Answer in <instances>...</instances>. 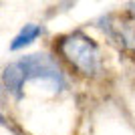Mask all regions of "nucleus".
I'll return each mask as SVG.
<instances>
[{"label": "nucleus", "mask_w": 135, "mask_h": 135, "mask_svg": "<svg viewBox=\"0 0 135 135\" xmlns=\"http://www.w3.org/2000/svg\"><path fill=\"white\" fill-rule=\"evenodd\" d=\"M56 52L85 77H93L99 71V46L81 30L61 36L56 40Z\"/></svg>", "instance_id": "nucleus-1"}, {"label": "nucleus", "mask_w": 135, "mask_h": 135, "mask_svg": "<svg viewBox=\"0 0 135 135\" xmlns=\"http://www.w3.org/2000/svg\"><path fill=\"white\" fill-rule=\"evenodd\" d=\"M18 62L20 71L24 73V79H42L49 81L56 87V89H67V79L61 67L56 65V61L49 55H26Z\"/></svg>", "instance_id": "nucleus-2"}, {"label": "nucleus", "mask_w": 135, "mask_h": 135, "mask_svg": "<svg viewBox=\"0 0 135 135\" xmlns=\"http://www.w3.org/2000/svg\"><path fill=\"white\" fill-rule=\"evenodd\" d=\"M2 81H4L8 93H10L14 99H22V95H24L22 87H24V83H26V79H24V73L20 71L18 62H12V65H8V67L4 69Z\"/></svg>", "instance_id": "nucleus-3"}, {"label": "nucleus", "mask_w": 135, "mask_h": 135, "mask_svg": "<svg viewBox=\"0 0 135 135\" xmlns=\"http://www.w3.org/2000/svg\"><path fill=\"white\" fill-rule=\"evenodd\" d=\"M40 34H42V26H38V24H24V28L14 36V40L10 42V51H20V49H24V46L32 45Z\"/></svg>", "instance_id": "nucleus-4"}, {"label": "nucleus", "mask_w": 135, "mask_h": 135, "mask_svg": "<svg viewBox=\"0 0 135 135\" xmlns=\"http://www.w3.org/2000/svg\"><path fill=\"white\" fill-rule=\"evenodd\" d=\"M131 8H133V10H135V4H131Z\"/></svg>", "instance_id": "nucleus-5"}, {"label": "nucleus", "mask_w": 135, "mask_h": 135, "mask_svg": "<svg viewBox=\"0 0 135 135\" xmlns=\"http://www.w3.org/2000/svg\"><path fill=\"white\" fill-rule=\"evenodd\" d=\"M0 97H2V89H0Z\"/></svg>", "instance_id": "nucleus-6"}]
</instances>
